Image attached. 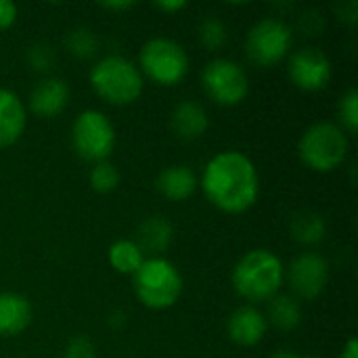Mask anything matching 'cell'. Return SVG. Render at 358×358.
<instances>
[{"mask_svg": "<svg viewBox=\"0 0 358 358\" xmlns=\"http://www.w3.org/2000/svg\"><path fill=\"white\" fill-rule=\"evenodd\" d=\"M105 10H128L134 6V2H103L101 4Z\"/></svg>", "mask_w": 358, "mask_h": 358, "instance_id": "cell-31", "label": "cell"}, {"mask_svg": "<svg viewBox=\"0 0 358 358\" xmlns=\"http://www.w3.org/2000/svg\"><path fill=\"white\" fill-rule=\"evenodd\" d=\"M268 321L256 306H241L237 308L227 323L229 340L241 348H252L260 344L266 336Z\"/></svg>", "mask_w": 358, "mask_h": 358, "instance_id": "cell-12", "label": "cell"}, {"mask_svg": "<svg viewBox=\"0 0 358 358\" xmlns=\"http://www.w3.org/2000/svg\"><path fill=\"white\" fill-rule=\"evenodd\" d=\"M88 180H90V187L96 193H111L120 185V172H117V168L111 162H99L90 170Z\"/></svg>", "mask_w": 358, "mask_h": 358, "instance_id": "cell-23", "label": "cell"}, {"mask_svg": "<svg viewBox=\"0 0 358 358\" xmlns=\"http://www.w3.org/2000/svg\"><path fill=\"white\" fill-rule=\"evenodd\" d=\"M31 323V304L15 292L0 294V336L13 338L23 334Z\"/></svg>", "mask_w": 358, "mask_h": 358, "instance_id": "cell-16", "label": "cell"}, {"mask_svg": "<svg viewBox=\"0 0 358 358\" xmlns=\"http://www.w3.org/2000/svg\"><path fill=\"white\" fill-rule=\"evenodd\" d=\"M63 358H96V348L88 338L76 336L67 342Z\"/></svg>", "mask_w": 358, "mask_h": 358, "instance_id": "cell-27", "label": "cell"}, {"mask_svg": "<svg viewBox=\"0 0 358 358\" xmlns=\"http://www.w3.org/2000/svg\"><path fill=\"white\" fill-rule=\"evenodd\" d=\"M69 103V86L61 78L40 80L29 94V109L40 117H55L63 113Z\"/></svg>", "mask_w": 358, "mask_h": 358, "instance_id": "cell-13", "label": "cell"}, {"mask_svg": "<svg viewBox=\"0 0 358 358\" xmlns=\"http://www.w3.org/2000/svg\"><path fill=\"white\" fill-rule=\"evenodd\" d=\"M348 134L334 122H317L306 128L298 143V155L313 172H334L348 155Z\"/></svg>", "mask_w": 358, "mask_h": 358, "instance_id": "cell-4", "label": "cell"}, {"mask_svg": "<svg viewBox=\"0 0 358 358\" xmlns=\"http://www.w3.org/2000/svg\"><path fill=\"white\" fill-rule=\"evenodd\" d=\"M340 358H358V342L357 338H350L348 342H346V346H344V350H342V355Z\"/></svg>", "mask_w": 358, "mask_h": 358, "instance_id": "cell-30", "label": "cell"}, {"mask_svg": "<svg viewBox=\"0 0 358 358\" xmlns=\"http://www.w3.org/2000/svg\"><path fill=\"white\" fill-rule=\"evenodd\" d=\"M153 6L164 13H178L182 8H187V2L185 0H162V2H155Z\"/></svg>", "mask_w": 358, "mask_h": 358, "instance_id": "cell-29", "label": "cell"}, {"mask_svg": "<svg viewBox=\"0 0 358 358\" xmlns=\"http://www.w3.org/2000/svg\"><path fill=\"white\" fill-rule=\"evenodd\" d=\"M292 42V27L283 19L264 17L250 27L245 38V55L258 67H273L289 55Z\"/></svg>", "mask_w": 358, "mask_h": 358, "instance_id": "cell-8", "label": "cell"}, {"mask_svg": "<svg viewBox=\"0 0 358 358\" xmlns=\"http://www.w3.org/2000/svg\"><path fill=\"white\" fill-rule=\"evenodd\" d=\"M132 285L138 302L151 310L172 308L182 294V277L166 258H149L132 275Z\"/></svg>", "mask_w": 358, "mask_h": 358, "instance_id": "cell-5", "label": "cell"}, {"mask_svg": "<svg viewBox=\"0 0 358 358\" xmlns=\"http://www.w3.org/2000/svg\"><path fill=\"white\" fill-rule=\"evenodd\" d=\"M197 176L189 166H168L155 178V189L168 201H185L197 191Z\"/></svg>", "mask_w": 358, "mask_h": 358, "instance_id": "cell-17", "label": "cell"}, {"mask_svg": "<svg viewBox=\"0 0 358 358\" xmlns=\"http://www.w3.org/2000/svg\"><path fill=\"white\" fill-rule=\"evenodd\" d=\"M73 151L86 162H107L115 147V128L99 109H84L71 124Z\"/></svg>", "mask_w": 358, "mask_h": 358, "instance_id": "cell-7", "label": "cell"}, {"mask_svg": "<svg viewBox=\"0 0 358 358\" xmlns=\"http://www.w3.org/2000/svg\"><path fill=\"white\" fill-rule=\"evenodd\" d=\"M199 185L208 201L224 214L248 212L260 195V178L254 162L233 149L214 155L206 164Z\"/></svg>", "mask_w": 358, "mask_h": 358, "instance_id": "cell-1", "label": "cell"}, {"mask_svg": "<svg viewBox=\"0 0 358 358\" xmlns=\"http://www.w3.org/2000/svg\"><path fill=\"white\" fill-rule=\"evenodd\" d=\"M268 317L275 327L283 331H294L302 323V308L292 296H275L268 300Z\"/></svg>", "mask_w": 358, "mask_h": 358, "instance_id": "cell-20", "label": "cell"}, {"mask_svg": "<svg viewBox=\"0 0 358 358\" xmlns=\"http://www.w3.org/2000/svg\"><path fill=\"white\" fill-rule=\"evenodd\" d=\"M199 40L208 50H218L227 42V27L218 17H206L199 25Z\"/></svg>", "mask_w": 358, "mask_h": 358, "instance_id": "cell-25", "label": "cell"}, {"mask_svg": "<svg viewBox=\"0 0 358 358\" xmlns=\"http://www.w3.org/2000/svg\"><path fill=\"white\" fill-rule=\"evenodd\" d=\"M172 239H174V227L170 224V220H166L164 216H151L141 222L136 245L143 250V254L145 252L162 254L170 248Z\"/></svg>", "mask_w": 358, "mask_h": 358, "instance_id": "cell-18", "label": "cell"}, {"mask_svg": "<svg viewBox=\"0 0 358 358\" xmlns=\"http://www.w3.org/2000/svg\"><path fill=\"white\" fill-rule=\"evenodd\" d=\"M141 73H145L157 86H176L189 73V55L172 38H151L138 50Z\"/></svg>", "mask_w": 358, "mask_h": 358, "instance_id": "cell-6", "label": "cell"}, {"mask_svg": "<svg viewBox=\"0 0 358 358\" xmlns=\"http://www.w3.org/2000/svg\"><path fill=\"white\" fill-rule=\"evenodd\" d=\"M17 21V4L10 0H0V31L8 29Z\"/></svg>", "mask_w": 358, "mask_h": 358, "instance_id": "cell-28", "label": "cell"}, {"mask_svg": "<svg viewBox=\"0 0 358 358\" xmlns=\"http://www.w3.org/2000/svg\"><path fill=\"white\" fill-rule=\"evenodd\" d=\"M287 279L298 298L317 300L329 283V262L317 252H302L294 258Z\"/></svg>", "mask_w": 358, "mask_h": 358, "instance_id": "cell-11", "label": "cell"}, {"mask_svg": "<svg viewBox=\"0 0 358 358\" xmlns=\"http://www.w3.org/2000/svg\"><path fill=\"white\" fill-rule=\"evenodd\" d=\"M271 358H300L296 352H292V350H279V352H275ZM310 358H317V357H310Z\"/></svg>", "mask_w": 358, "mask_h": 358, "instance_id": "cell-32", "label": "cell"}, {"mask_svg": "<svg viewBox=\"0 0 358 358\" xmlns=\"http://www.w3.org/2000/svg\"><path fill=\"white\" fill-rule=\"evenodd\" d=\"M170 126L178 138L197 141L210 128V117L203 105H199L197 101H180L172 111Z\"/></svg>", "mask_w": 358, "mask_h": 358, "instance_id": "cell-15", "label": "cell"}, {"mask_svg": "<svg viewBox=\"0 0 358 358\" xmlns=\"http://www.w3.org/2000/svg\"><path fill=\"white\" fill-rule=\"evenodd\" d=\"M331 61L329 57L315 46H304L296 50L287 61V76L292 84L304 92L325 90L331 82Z\"/></svg>", "mask_w": 358, "mask_h": 358, "instance_id": "cell-10", "label": "cell"}, {"mask_svg": "<svg viewBox=\"0 0 358 358\" xmlns=\"http://www.w3.org/2000/svg\"><path fill=\"white\" fill-rule=\"evenodd\" d=\"M325 222L315 212H304L292 222V237L302 245H317L325 239Z\"/></svg>", "mask_w": 358, "mask_h": 358, "instance_id": "cell-21", "label": "cell"}, {"mask_svg": "<svg viewBox=\"0 0 358 358\" xmlns=\"http://www.w3.org/2000/svg\"><path fill=\"white\" fill-rule=\"evenodd\" d=\"M143 262H145V254L136 245V241L120 239L109 248V264L120 275H134L141 268Z\"/></svg>", "mask_w": 358, "mask_h": 358, "instance_id": "cell-19", "label": "cell"}, {"mask_svg": "<svg viewBox=\"0 0 358 358\" xmlns=\"http://www.w3.org/2000/svg\"><path fill=\"white\" fill-rule=\"evenodd\" d=\"M27 65L34 69V71H40V73H46L52 65H55V50L44 44V42H38L34 46L27 48Z\"/></svg>", "mask_w": 358, "mask_h": 358, "instance_id": "cell-26", "label": "cell"}, {"mask_svg": "<svg viewBox=\"0 0 358 358\" xmlns=\"http://www.w3.org/2000/svg\"><path fill=\"white\" fill-rule=\"evenodd\" d=\"M90 86L105 103L126 107L138 101L145 88L143 73L138 67L120 55H107L90 69Z\"/></svg>", "mask_w": 358, "mask_h": 358, "instance_id": "cell-3", "label": "cell"}, {"mask_svg": "<svg viewBox=\"0 0 358 358\" xmlns=\"http://www.w3.org/2000/svg\"><path fill=\"white\" fill-rule=\"evenodd\" d=\"M338 115L342 122V130L346 134H357L358 132V90L350 88L342 94L338 103Z\"/></svg>", "mask_w": 358, "mask_h": 358, "instance_id": "cell-24", "label": "cell"}, {"mask_svg": "<svg viewBox=\"0 0 358 358\" xmlns=\"http://www.w3.org/2000/svg\"><path fill=\"white\" fill-rule=\"evenodd\" d=\"M285 281L281 258L266 250H250L233 268V289L248 302H268L277 296Z\"/></svg>", "mask_w": 358, "mask_h": 358, "instance_id": "cell-2", "label": "cell"}, {"mask_svg": "<svg viewBox=\"0 0 358 358\" xmlns=\"http://www.w3.org/2000/svg\"><path fill=\"white\" fill-rule=\"evenodd\" d=\"M201 86L210 101L222 107H235L250 94L245 69L231 59H214L201 71Z\"/></svg>", "mask_w": 358, "mask_h": 358, "instance_id": "cell-9", "label": "cell"}, {"mask_svg": "<svg viewBox=\"0 0 358 358\" xmlns=\"http://www.w3.org/2000/svg\"><path fill=\"white\" fill-rule=\"evenodd\" d=\"M27 126V111L19 94L0 88V149L15 145Z\"/></svg>", "mask_w": 358, "mask_h": 358, "instance_id": "cell-14", "label": "cell"}, {"mask_svg": "<svg viewBox=\"0 0 358 358\" xmlns=\"http://www.w3.org/2000/svg\"><path fill=\"white\" fill-rule=\"evenodd\" d=\"M65 44H67V50L73 57H78V59H90L99 50V40H96L94 31L88 29V27H76V29H71L67 34Z\"/></svg>", "mask_w": 358, "mask_h": 358, "instance_id": "cell-22", "label": "cell"}]
</instances>
